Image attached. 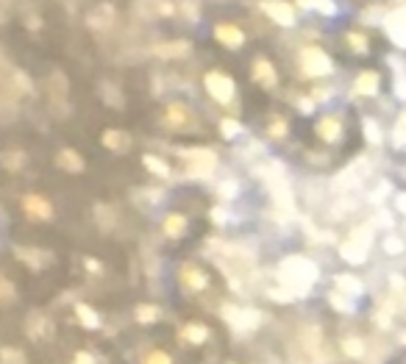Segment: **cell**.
<instances>
[{
	"label": "cell",
	"instance_id": "30",
	"mask_svg": "<svg viewBox=\"0 0 406 364\" xmlns=\"http://www.w3.org/2000/svg\"><path fill=\"white\" fill-rule=\"evenodd\" d=\"M398 364H406V353L401 356V359H398Z\"/></svg>",
	"mask_w": 406,
	"mask_h": 364
},
{
	"label": "cell",
	"instance_id": "21",
	"mask_svg": "<svg viewBox=\"0 0 406 364\" xmlns=\"http://www.w3.org/2000/svg\"><path fill=\"white\" fill-rule=\"evenodd\" d=\"M76 315H78V320H81V322H84L87 328H97V325H100L97 315L92 312L90 306H84V303H78V306H76Z\"/></svg>",
	"mask_w": 406,
	"mask_h": 364
},
{
	"label": "cell",
	"instance_id": "4",
	"mask_svg": "<svg viewBox=\"0 0 406 364\" xmlns=\"http://www.w3.org/2000/svg\"><path fill=\"white\" fill-rule=\"evenodd\" d=\"M301 70L309 78H323V75H331L334 64H331V56L323 47H306L301 53Z\"/></svg>",
	"mask_w": 406,
	"mask_h": 364
},
{
	"label": "cell",
	"instance_id": "28",
	"mask_svg": "<svg viewBox=\"0 0 406 364\" xmlns=\"http://www.w3.org/2000/svg\"><path fill=\"white\" fill-rule=\"evenodd\" d=\"M76 364H95L90 353H76Z\"/></svg>",
	"mask_w": 406,
	"mask_h": 364
},
{
	"label": "cell",
	"instance_id": "5",
	"mask_svg": "<svg viewBox=\"0 0 406 364\" xmlns=\"http://www.w3.org/2000/svg\"><path fill=\"white\" fill-rule=\"evenodd\" d=\"M47 100H50V111L56 117H64L67 114V78L61 73H53L47 78Z\"/></svg>",
	"mask_w": 406,
	"mask_h": 364
},
{
	"label": "cell",
	"instance_id": "26",
	"mask_svg": "<svg viewBox=\"0 0 406 364\" xmlns=\"http://www.w3.org/2000/svg\"><path fill=\"white\" fill-rule=\"evenodd\" d=\"M220 128H223V134H226L228 139L234 137V134H239V131H242V126H239L237 120H223V126H220Z\"/></svg>",
	"mask_w": 406,
	"mask_h": 364
},
{
	"label": "cell",
	"instance_id": "22",
	"mask_svg": "<svg viewBox=\"0 0 406 364\" xmlns=\"http://www.w3.org/2000/svg\"><path fill=\"white\" fill-rule=\"evenodd\" d=\"M186 50H189V45H186V42H176V45H159V47H156V53H159V56H165V59H167V56H184Z\"/></svg>",
	"mask_w": 406,
	"mask_h": 364
},
{
	"label": "cell",
	"instance_id": "17",
	"mask_svg": "<svg viewBox=\"0 0 406 364\" xmlns=\"http://www.w3.org/2000/svg\"><path fill=\"white\" fill-rule=\"evenodd\" d=\"M181 336L186 339V342H192V345H201V342H206L209 339V328L206 325H186L184 331H181Z\"/></svg>",
	"mask_w": 406,
	"mask_h": 364
},
{
	"label": "cell",
	"instance_id": "20",
	"mask_svg": "<svg viewBox=\"0 0 406 364\" xmlns=\"http://www.w3.org/2000/svg\"><path fill=\"white\" fill-rule=\"evenodd\" d=\"M103 145L112 147V150H126L131 142H129V137H126L123 131H106V134H103Z\"/></svg>",
	"mask_w": 406,
	"mask_h": 364
},
{
	"label": "cell",
	"instance_id": "23",
	"mask_svg": "<svg viewBox=\"0 0 406 364\" xmlns=\"http://www.w3.org/2000/svg\"><path fill=\"white\" fill-rule=\"evenodd\" d=\"M136 320L139 322H153V320H159V309L156 306H136Z\"/></svg>",
	"mask_w": 406,
	"mask_h": 364
},
{
	"label": "cell",
	"instance_id": "15",
	"mask_svg": "<svg viewBox=\"0 0 406 364\" xmlns=\"http://www.w3.org/2000/svg\"><path fill=\"white\" fill-rule=\"evenodd\" d=\"M189 117H192V114H189V109H186V106H181V103H173V106L167 109V123H170V126H176V128H184V126L189 123Z\"/></svg>",
	"mask_w": 406,
	"mask_h": 364
},
{
	"label": "cell",
	"instance_id": "9",
	"mask_svg": "<svg viewBox=\"0 0 406 364\" xmlns=\"http://www.w3.org/2000/svg\"><path fill=\"white\" fill-rule=\"evenodd\" d=\"M378 84H381V75L378 70H362L354 81V92L362 95V97H373L378 92Z\"/></svg>",
	"mask_w": 406,
	"mask_h": 364
},
{
	"label": "cell",
	"instance_id": "19",
	"mask_svg": "<svg viewBox=\"0 0 406 364\" xmlns=\"http://www.w3.org/2000/svg\"><path fill=\"white\" fill-rule=\"evenodd\" d=\"M184 231H186V217H184V214H167L165 233H167V236H181Z\"/></svg>",
	"mask_w": 406,
	"mask_h": 364
},
{
	"label": "cell",
	"instance_id": "14",
	"mask_svg": "<svg viewBox=\"0 0 406 364\" xmlns=\"http://www.w3.org/2000/svg\"><path fill=\"white\" fill-rule=\"evenodd\" d=\"M253 78H256L259 84H265V87H275V81H278L275 67H273L268 59H256V61H253Z\"/></svg>",
	"mask_w": 406,
	"mask_h": 364
},
{
	"label": "cell",
	"instance_id": "18",
	"mask_svg": "<svg viewBox=\"0 0 406 364\" xmlns=\"http://www.w3.org/2000/svg\"><path fill=\"white\" fill-rule=\"evenodd\" d=\"M142 162H145V167H148L150 173H156L159 178H170V164H165L159 156H150V153H148V156H142Z\"/></svg>",
	"mask_w": 406,
	"mask_h": 364
},
{
	"label": "cell",
	"instance_id": "27",
	"mask_svg": "<svg viewBox=\"0 0 406 364\" xmlns=\"http://www.w3.org/2000/svg\"><path fill=\"white\" fill-rule=\"evenodd\" d=\"M270 134H273V137L287 134V123H284V120H275V123H273V128H270Z\"/></svg>",
	"mask_w": 406,
	"mask_h": 364
},
{
	"label": "cell",
	"instance_id": "7",
	"mask_svg": "<svg viewBox=\"0 0 406 364\" xmlns=\"http://www.w3.org/2000/svg\"><path fill=\"white\" fill-rule=\"evenodd\" d=\"M184 156L192 159V162H189V170L198 173V176H209V173L215 170V164H217V156H215L212 150H206V147H201V150H184Z\"/></svg>",
	"mask_w": 406,
	"mask_h": 364
},
{
	"label": "cell",
	"instance_id": "25",
	"mask_svg": "<svg viewBox=\"0 0 406 364\" xmlns=\"http://www.w3.org/2000/svg\"><path fill=\"white\" fill-rule=\"evenodd\" d=\"M145 364H173V359H170L167 353H162V351H153V353L145 359Z\"/></svg>",
	"mask_w": 406,
	"mask_h": 364
},
{
	"label": "cell",
	"instance_id": "2",
	"mask_svg": "<svg viewBox=\"0 0 406 364\" xmlns=\"http://www.w3.org/2000/svg\"><path fill=\"white\" fill-rule=\"evenodd\" d=\"M28 87L23 73H11L0 67V123H8L17 114V87Z\"/></svg>",
	"mask_w": 406,
	"mask_h": 364
},
{
	"label": "cell",
	"instance_id": "1",
	"mask_svg": "<svg viewBox=\"0 0 406 364\" xmlns=\"http://www.w3.org/2000/svg\"><path fill=\"white\" fill-rule=\"evenodd\" d=\"M315 137L326 145V147H340L345 145L351 137V120L345 111L334 109V111H326L320 114L315 123Z\"/></svg>",
	"mask_w": 406,
	"mask_h": 364
},
{
	"label": "cell",
	"instance_id": "13",
	"mask_svg": "<svg viewBox=\"0 0 406 364\" xmlns=\"http://www.w3.org/2000/svg\"><path fill=\"white\" fill-rule=\"evenodd\" d=\"M181 281H184V286L192 289V292H201V289H206V284H209L206 273L195 270L192 265H184V267H181Z\"/></svg>",
	"mask_w": 406,
	"mask_h": 364
},
{
	"label": "cell",
	"instance_id": "8",
	"mask_svg": "<svg viewBox=\"0 0 406 364\" xmlns=\"http://www.w3.org/2000/svg\"><path fill=\"white\" fill-rule=\"evenodd\" d=\"M262 8L268 11V17L275 20L278 25H292V23H295V11H292V6L284 3V0H265Z\"/></svg>",
	"mask_w": 406,
	"mask_h": 364
},
{
	"label": "cell",
	"instance_id": "12",
	"mask_svg": "<svg viewBox=\"0 0 406 364\" xmlns=\"http://www.w3.org/2000/svg\"><path fill=\"white\" fill-rule=\"evenodd\" d=\"M23 206H25V212H28L31 217H37V220H47V217L53 214L50 203H47L45 198H40V195H25V198H23Z\"/></svg>",
	"mask_w": 406,
	"mask_h": 364
},
{
	"label": "cell",
	"instance_id": "3",
	"mask_svg": "<svg viewBox=\"0 0 406 364\" xmlns=\"http://www.w3.org/2000/svg\"><path fill=\"white\" fill-rule=\"evenodd\" d=\"M342 45L345 50L354 56V59H373L378 53L376 47V37L367 31V28H348L342 34Z\"/></svg>",
	"mask_w": 406,
	"mask_h": 364
},
{
	"label": "cell",
	"instance_id": "29",
	"mask_svg": "<svg viewBox=\"0 0 406 364\" xmlns=\"http://www.w3.org/2000/svg\"><path fill=\"white\" fill-rule=\"evenodd\" d=\"M298 3H301V6H306V8H309V6H315L317 0H298Z\"/></svg>",
	"mask_w": 406,
	"mask_h": 364
},
{
	"label": "cell",
	"instance_id": "24",
	"mask_svg": "<svg viewBox=\"0 0 406 364\" xmlns=\"http://www.w3.org/2000/svg\"><path fill=\"white\" fill-rule=\"evenodd\" d=\"M0 359H3V364H25L23 362V353H17V351H11V348H3V351H0Z\"/></svg>",
	"mask_w": 406,
	"mask_h": 364
},
{
	"label": "cell",
	"instance_id": "10",
	"mask_svg": "<svg viewBox=\"0 0 406 364\" xmlns=\"http://www.w3.org/2000/svg\"><path fill=\"white\" fill-rule=\"evenodd\" d=\"M215 37H217V42H223L226 47H242L245 45V34H242V28H237V25H231V23H220V25L215 28Z\"/></svg>",
	"mask_w": 406,
	"mask_h": 364
},
{
	"label": "cell",
	"instance_id": "16",
	"mask_svg": "<svg viewBox=\"0 0 406 364\" xmlns=\"http://www.w3.org/2000/svg\"><path fill=\"white\" fill-rule=\"evenodd\" d=\"M59 164H61L64 170H70V173H81V170H84V162H81V156H78L76 150H61V153H59Z\"/></svg>",
	"mask_w": 406,
	"mask_h": 364
},
{
	"label": "cell",
	"instance_id": "6",
	"mask_svg": "<svg viewBox=\"0 0 406 364\" xmlns=\"http://www.w3.org/2000/svg\"><path fill=\"white\" fill-rule=\"evenodd\" d=\"M206 92H209L217 103H231L234 95H237V87H234V81L228 78L226 73H209V75H206Z\"/></svg>",
	"mask_w": 406,
	"mask_h": 364
},
{
	"label": "cell",
	"instance_id": "11",
	"mask_svg": "<svg viewBox=\"0 0 406 364\" xmlns=\"http://www.w3.org/2000/svg\"><path fill=\"white\" fill-rule=\"evenodd\" d=\"M112 20H114V8H112L109 3H100L90 17H87V23H90L92 31H106V28L112 25Z\"/></svg>",
	"mask_w": 406,
	"mask_h": 364
}]
</instances>
